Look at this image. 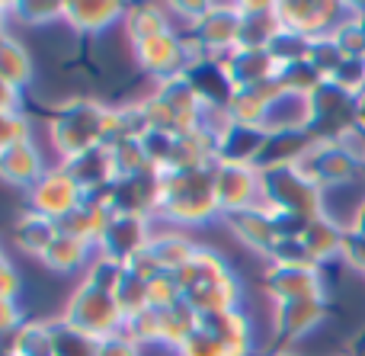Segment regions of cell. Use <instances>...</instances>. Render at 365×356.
I'll return each mask as SVG.
<instances>
[{"label": "cell", "instance_id": "6da1fadb", "mask_svg": "<svg viewBox=\"0 0 365 356\" xmlns=\"http://www.w3.org/2000/svg\"><path fill=\"white\" fill-rule=\"evenodd\" d=\"M160 218L173 228H199L221 218L215 199V167H192V171L164 173V205Z\"/></svg>", "mask_w": 365, "mask_h": 356}, {"label": "cell", "instance_id": "7a4b0ae2", "mask_svg": "<svg viewBox=\"0 0 365 356\" xmlns=\"http://www.w3.org/2000/svg\"><path fill=\"white\" fill-rule=\"evenodd\" d=\"M109 106L93 96H68L48 116V145L58 151V161L100 148L106 141Z\"/></svg>", "mask_w": 365, "mask_h": 356}, {"label": "cell", "instance_id": "3957f363", "mask_svg": "<svg viewBox=\"0 0 365 356\" xmlns=\"http://www.w3.org/2000/svg\"><path fill=\"white\" fill-rule=\"evenodd\" d=\"M58 318L64 325L77 327V331L90 334L93 340H106L113 334H122V327H125V318H122L119 305H115L113 289L100 286V283L87 280V276L74 286V293L68 295Z\"/></svg>", "mask_w": 365, "mask_h": 356}, {"label": "cell", "instance_id": "277c9868", "mask_svg": "<svg viewBox=\"0 0 365 356\" xmlns=\"http://www.w3.org/2000/svg\"><path fill=\"white\" fill-rule=\"evenodd\" d=\"M263 205L269 212L317 218L324 215V193L298 171V164L263 167Z\"/></svg>", "mask_w": 365, "mask_h": 356}, {"label": "cell", "instance_id": "5b68a950", "mask_svg": "<svg viewBox=\"0 0 365 356\" xmlns=\"http://www.w3.org/2000/svg\"><path fill=\"white\" fill-rule=\"evenodd\" d=\"M132 58H135V68L141 74H148L154 83L167 81V77H177L186 74L195 61H202V49L195 45L192 36H182V32L170 29L164 36H154L148 42L132 45Z\"/></svg>", "mask_w": 365, "mask_h": 356}, {"label": "cell", "instance_id": "8992f818", "mask_svg": "<svg viewBox=\"0 0 365 356\" xmlns=\"http://www.w3.org/2000/svg\"><path fill=\"white\" fill-rule=\"evenodd\" d=\"M215 199L221 215L263 205V173L257 164H215Z\"/></svg>", "mask_w": 365, "mask_h": 356}, {"label": "cell", "instance_id": "52a82bcc", "mask_svg": "<svg viewBox=\"0 0 365 356\" xmlns=\"http://www.w3.org/2000/svg\"><path fill=\"white\" fill-rule=\"evenodd\" d=\"M83 203V190L74 183L68 171L61 164L48 167V171L38 177L36 186L26 190V209L38 212V215L51 218V222H61L68 212H74Z\"/></svg>", "mask_w": 365, "mask_h": 356}, {"label": "cell", "instance_id": "ba28073f", "mask_svg": "<svg viewBox=\"0 0 365 356\" xmlns=\"http://www.w3.org/2000/svg\"><path fill=\"white\" fill-rule=\"evenodd\" d=\"M151 238H154V218L115 212L113 222H109V228L103 231L100 244H96V257L125 267L132 257H138L141 250H148Z\"/></svg>", "mask_w": 365, "mask_h": 356}, {"label": "cell", "instance_id": "9c48e42d", "mask_svg": "<svg viewBox=\"0 0 365 356\" xmlns=\"http://www.w3.org/2000/svg\"><path fill=\"white\" fill-rule=\"evenodd\" d=\"M160 205H164V173L158 167L138 173V177H125L113 183V209L125 212V215L141 218H160Z\"/></svg>", "mask_w": 365, "mask_h": 356}, {"label": "cell", "instance_id": "30bf717a", "mask_svg": "<svg viewBox=\"0 0 365 356\" xmlns=\"http://www.w3.org/2000/svg\"><path fill=\"white\" fill-rule=\"evenodd\" d=\"M195 39V45L202 49L205 58H225L227 51H234L240 45V13L237 4H212L208 13L195 23V29L189 32Z\"/></svg>", "mask_w": 365, "mask_h": 356}, {"label": "cell", "instance_id": "8fae6325", "mask_svg": "<svg viewBox=\"0 0 365 356\" xmlns=\"http://www.w3.org/2000/svg\"><path fill=\"white\" fill-rule=\"evenodd\" d=\"M272 337L282 340L285 347L298 344L311 331L324 325L327 305L324 299H298V302H272Z\"/></svg>", "mask_w": 365, "mask_h": 356}, {"label": "cell", "instance_id": "7c38bea8", "mask_svg": "<svg viewBox=\"0 0 365 356\" xmlns=\"http://www.w3.org/2000/svg\"><path fill=\"white\" fill-rule=\"evenodd\" d=\"M263 286L272 302L324 299L321 267H266Z\"/></svg>", "mask_w": 365, "mask_h": 356}, {"label": "cell", "instance_id": "4fadbf2b", "mask_svg": "<svg viewBox=\"0 0 365 356\" xmlns=\"http://www.w3.org/2000/svg\"><path fill=\"white\" fill-rule=\"evenodd\" d=\"M128 4L115 0H71L64 4V26L81 36H103L113 26H122Z\"/></svg>", "mask_w": 365, "mask_h": 356}, {"label": "cell", "instance_id": "5bb4252c", "mask_svg": "<svg viewBox=\"0 0 365 356\" xmlns=\"http://www.w3.org/2000/svg\"><path fill=\"white\" fill-rule=\"evenodd\" d=\"M221 68L227 71V77L234 81L237 90H250L259 83L279 77V61L269 55V49H234L225 58H218Z\"/></svg>", "mask_w": 365, "mask_h": 356}, {"label": "cell", "instance_id": "9a60e30c", "mask_svg": "<svg viewBox=\"0 0 365 356\" xmlns=\"http://www.w3.org/2000/svg\"><path fill=\"white\" fill-rule=\"evenodd\" d=\"M48 171L45 164L42 148L32 141H23V145H13L6 151H0V183L13 186V190H29V186L38 183V177Z\"/></svg>", "mask_w": 365, "mask_h": 356}, {"label": "cell", "instance_id": "2e32d148", "mask_svg": "<svg viewBox=\"0 0 365 356\" xmlns=\"http://www.w3.org/2000/svg\"><path fill=\"white\" fill-rule=\"evenodd\" d=\"M237 13H240L237 49H269L272 39L285 29L282 19H279V4L250 0V4H237Z\"/></svg>", "mask_w": 365, "mask_h": 356}, {"label": "cell", "instance_id": "e0dca14e", "mask_svg": "<svg viewBox=\"0 0 365 356\" xmlns=\"http://www.w3.org/2000/svg\"><path fill=\"white\" fill-rule=\"evenodd\" d=\"M186 77H189V83H192V90L199 93L202 106L227 113V103L234 100L237 87H234V81L227 77V71L221 68V61H215V58H202V61H195L192 68L186 71Z\"/></svg>", "mask_w": 365, "mask_h": 356}, {"label": "cell", "instance_id": "ac0fdd59", "mask_svg": "<svg viewBox=\"0 0 365 356\" xmlns=\"http://www.w3.org/2000/svg\"><path fill=\"white\" fill-rule=\"evenodd\" d=\"M227 225V231L234 235V241H240L247 250H257V254H269L272 244L279 241L276 225H272L269 209L257 205V209H244V212H231V215H221Z\"/></svg>", "mask_w": 365, "mask_h": 356}, {"label": "cell", "instance_id": "d6986e66", "mask_svg": "<svg viewBox=\"0 0 365 356\" xmlns=\"http://www.w3.org/2000/svg\"><path fill=\"white\" fill-rule=\"evenodd\" d=\"M58 164L64 167V171L74 177V183L83 190V196H90V193H100L106 190V186L115 183V171H113V154H109V148H90V151L77 154V158H64L58 161Z\"/></svg>", "mask_w": 365, "mask_h": 356}, {"label": "cell", "instance_id": "ffe728a7", "mask_svg": "<svg viewBox=\"0 0 365 356\" xmlns=\"http://www.w3.org/2000/svg\"><path fill=\"white\" fill-rule=\"evenodd\" d=\"M202 327L227 350V356H253V325L244 315V308H231V312L205 315Z\"/></svg>", "mask_w": 365, "mask_h": 356}, {"label": "cell", "instance_id": "44dd1931", "mask_svg": "<svg viewBox=\"0 0 365 356\" xmlns=\"http://www.w3.org/2000/svg\"><path fill=\"white\" fill-rule=\"evenodd\" d=\"M113 215H115V212L109 209L106 203H96V199L83 196V203L58 222V235L77 238V241L96 248V244H100V238H103V231H106L109 222H113Z\"/></svg>", "mask_w": 365, "mask_h": 356}, {"label": "cell", "instance_id": "7402d4cb", "mask_svg": "<svg viewBox=\"0 0 365 356\" xmlns=\"http://www.w3.org/2000/svg\"><path fill=\"white\" fill-rule=\"evenodd\" d=\"M182 299H186L202 318H205V315H218V312H231V308H240V302H244V280L234 273V276H227V280L189 289Z\"/></svg>", "mask_w": 365, "mask_h": 356}, {"label": "cell", "instance_id": "603a6c76", "mask_svg": "<svg viewBox=\"0 0 365 356\" xmlns=\"http://www.w3.org/2000/svg\"><path fill=\"white\" fill-rule=\"evenodd\" d=\"M173 29V16L164 4H128L125 16H122V32H125L128 45L148 42L154 36H164Z\"/></svg>", "mask_w": 365, "mask_h": 356}, {"label": "cell", "instance_id": "cb8c5ba5", "mask_svg": "<svg viewBox=\"0 0 365 356\" xmlns=\"http://www.w3.org/2000/svg\"><path fill=\"white\" fill-rule=\"evenodd\" d=\"M266 145V132L247 128L227 119V126L218 135V161L225 164H257Z\"/></svg>", "mask_w": 365, "mask_h": 356}, {"label": "cell", "instance_id": "d4e9b609", "mask_svg": "<svg viewBox=\"0 0 365 356\" xmlns=\"http://www.w3.org/2000/svg\"><path fill=\"white\" fill-rule=\"evenodd\" d=\"M93 260H96V248L77 241V238L58 235L55 244L48 248V254L38 263L55 276H77V273H87V270L93 267Z\"/></svg>", "mask_w": 365, "mask_h": 356}, {"label": "cell", "instance_id": "484cf974", "mask_svg": "<svg viewBox=\"0 0 365 356\" xmlns=\"http://www.w3.org/2000/svg\"><path fill=\"white\" fill-rule=\"evenodd\" d=\"M55 238H58V222L38 215V212L26 209V212H19L16 222H13V244H16L26 257L42 260V257L48 254V248L55 244Z\"/></svg>", "mask_w": 365, "mask_h": 356}, {"label": "cell", "instance_id": "4316f807", "mask_svg": "<svg viewBox=\"0 0 365 356\" xmlns=\"http://www.w3.org/2000/svg\"><path fill=\"white\" fill-rule=\"evenodd\" d=\"M195 250H199V244L189 235H182L180 228H160V231L154 228V238L148 244V254L158 260V267L164 273H180L195 257Z\"/></svg>", "mask_w": 365, "mask_h": 356}, {"label": "cell", "instance_id": "83f0119b", "mask_svg": "<svg viewBox=\"0 0 365 356\" xmlns=\"http://www.w3.org/2000/svg\"><path fill=\"white\" fill-rule=\"evenodd\" d=\"M0 77L10 87H16L19 93H26L29 83L36 81V61H32L26 42L19 36H13V32L0 36Z\"/></svg>", "mask_w": 365, "mask_h": 356}, {"label": "cell", "instance_id": "f1b7e54d", "mask_svg": "<svg viewBox=\"0 0 365 356\" xmlns=\"http://www.w3.org/2000/svg\"><path fill=\"white\" fill-rule=\"evenodd\" d=\"M173 276L180 280L182 295H186L189 289H195V286H205V283L227 280V276H234V270H231V263L225 260V254H221V250H215V248H202V244H199L195 257L180 270V273H173Z\"/></svg>", "mask_w": 365, "mask_h": 356}, {"label": "cell", "instance_id": "f546056e", "mask_svg": "<svg viewBox=\"0 0 365 356\" xmlns=\"http://www.w3.org/2000/svg\"><path fill=\"white\" fill-rule=\"evenodd\" d=\"M304 248H308V254L314 257V263L321 267V263L334 260L336 254H343V241H346V231L340 228V225L334 222V218L327 215H317L308 222V228H304L302 235Z\"/></svg>", "mask_w": 365, "mask_h": 356}, {"label": "cell", "instance_id": "4dcf8cb0", "mask_svg": "<svg viewBox=\"0 0 365 356\" xmlns=\"http://www.w3.org/2000/svg\"><path fill=\"white\" fill-rule=\"evenodd\" d=\"M199 327H202V315L182 299V302H177V305H170V308L160 312V347H167V350L177 353L180 347L199 331Z\"/></svg>", "mask_w": 365, "mask_h": 356}, {"label": "cell", "instance_id": "1f68e13d", "mask_svg": "<svg viewBox=\"0 0 365 356\" xmlns=\"http://www.w3.org/2000/svg\"><path fill=\"white\" fill-rule=\"evenodd\" d=\"M0 350L13 356H55V337H51V321H29L0 344Z\"/></svg>", "mask_w": 365, "mask_h": 356}, {"label": "cell", "instance_id": "d6a6232c", "mask_svg": "<svg viewBox=\"0 0 365 356\" xmlns=\"http://www.w3.org/2000/svg\"><path fill=\"white\" fill-rule=\"evenodd\" d=\"M227 119L247 128H259L266 132V119H269V103L257 93V90H237L234 100L227 103Z\"/></svg>", "mask_w": 365, "mask_h": 356}, {"label": "cell", "instance_id": "836d02e7", "mask_svg": "<svg viewBox=\"0 0 365 356\" xmlns=\"http://www.w3.org/2000/svg\"><path fill=\"white\" fill-rule=\"evenodd\" d=\"M113 295H115V305H119L122 318H135V315H141L148 305V283L141 280V276H135L128 267H122L119 280H115L113 286Z\"/></svg>", "mask_w": 365, "mask_h": 356}, {"label": "cell", "instance_id": "e575fe53", "mask_svg": "<svg viewBox=\"0 0 365 356\" xmlns=\"http://www.w3.org/2000/svg\"><path fill=\"white\" fill-rule=\"evenodd\" d=\"M10 16L13 23L38 29V26L64 23V4H58V0H19V4H10Z\"/></svg>", "mask_w": 365, "mask_h": 356}, {"label": "cell", "instance_id": "d590c367", "mask_svg": "<svg viewBox=\"0 0 365 356\" xmlns=\"http://www.w3.org/2000/svg\"><path fill=\"white\" fill-rule=\"evenodd\" d=\"M51 337H55V356H96L100 350V340L64 325L61 318H51Z\"/></svg>", "mask_w": 365, "mask_h": 356}, {"label": "cell", "instance_id": "8d00e7d4", "mask_svg": "<svg viewBox=\"0 0 365 356\" xmlns=\"http://www.w3.org/2000/svg\"><path fill=\"white\" fill-rule=\"evenodd\" d=\"M109 154H113L115 180L138 177V173L151 171V161H148V151H145L141 141H119V145L109 148Z\"/></svg>", "mask_w": 365, "mask_h": 356}, {"label": "cell", "instance_id": "74e56055", "mask_svg": "<svg viewBox=\"0 0 365 356\" xmlns=\"http://www.w3.org/2000/svg\"><path fill=\"white\" fill-rule=\"evenodd\" d=\"M311 42L314 39H304L292 29H282L269 45V55L279 61V68L285 64H295V61H308V51H311Z\"/></svg>", "mask_w": 365, "mask_h": 356}, {"label": "cell", "instance_id": "f35d334b", "mask_svg": "<svg viewBox=\"0 0 365 356\" xmlns=\"http://www.w3.org/2000/svg\"><path fill=\"white\" fill-rule=\"evenodd\" d=\"M266 260H269V267H317L302 238H279L266 254Z\"/></svg>", "mask_w": 365, "mask_h": 356}, {"label": "cell", "instance_id": "ab89813d", "mask_svg": "<svg viewBox=\"0 0 365 356\" xmlns=\"http://www.w3.org/2000/svg\"><path fill=\"white\" fill-rule=\"evenodd\" d=\"M122 331H125L138 347H160V312L158 308H145L141 315L128 318Z\"/></svg>", "mask_w": 365, "mask_h": 356}, {"label": "cell", "instance_id": "60d3db41", "mask_svg": "<svg viewBox=\"0 0 365 356\" xmlns=\"http://www.w3.org/2000/svg\"><path fill=\"white\" fill-rule=\"evenodd\" d=\"M177 302H182V286L173 273H160L158 280L148 283V305L151 308L164 312V308L177 305Z\"/></svg>", "mask_w": 365, "mask_h": 356}, {"label": "cell", "instance_id": "b9f144b4", "mask_svg": "<svg viewBox=\"0 0 365 356\" xmlns=\"http://www.w3.org/2000/svg\"><path fill=\"white\" fill-rule=\"evenodd\" d=\"M32 119L26 113H4L0 116V151L13 145H23V141H32Z\"/></svg>", "mask_w": 365, "mask_h": 356}, {"label": "cell", "instance_id": "7bdbcfd3", "mask_svg": "<svg viewBox=\"0 0 365 356\" xmlns=\"http://www.w3.org/2000/svg\"><path fill=\"white\" fill-rule=\"evenodd\" d=\"M23 295V276L19 267L13 263V257L6 250H0V299H16Z\"/></svg>", "mask_w": 365, "mask_h": 356}, {"label": "cell", "instance_id": "ee69618b", "mask_svg": "<svg viewBox=\"0 0 365 356\" xmlns=\"http://www.w3.org/2000/svg\"><path fill=\"white\" fill-rule=\"evenodd\" d=\"M177 356H227V350L205 331V327H199V331L177 350Z\"/></svg>", "mask_w": 365, "mask_h": 356}, {"label": "cell", "instance_id": "f6af8a7d", "mask_svg": "<svg viewBox=\"0 0 365 356\" xmlns=\"http://www.w3.org/2000/svg\"><path fill=\"white\" fill-rule=\"evenodd\" d=\"M26 325V312L16 299H0V344L10 340Z\"/></svg>", "mask_w": 365, "mask_h": 356}, {"label": "cell", "instance_id": "bcb514c9", "mask_svg": "<svg viewBox=\"0 0 365 356\" xmlns=\"http://www.w3.org/2000/svg\"><path fill=\"white\" fill-rule=\"evenodd\" d=\"M141 350H145V347H138L125 331H122V334H113V337L100 340L96 356H145Z\"/></svg>", "mask_w": 365, "mask_h": 356}, {"label": "cell", "instance_id": "7dc6e473", "mask_svg": "<svg viewBox=\"0 0 365 356\" xmlns=\"http://www.w3.org/2000/svg\"><path fill=\"white\" fill-rule=\"evenodd\" d=\"M4 113H23V93L0 77V116Z\"/></svg>", "mask_w": 365, "mask_h": 356}, {"label": "cell", "instance_id": "c3c4849f", "mask_svg": "<svg viewBox=\"0 0 365 356\" xmlns=\"http://www.w3.org/2000/svg\"><path fill=\"white\" fill-rule=\"evenodd\" d=\"M10 23H13L10 4H0V36H6V32H10Z\"/></svg>", "mask_w": 365, "mask_h": 356}, {"label": "cell", "instance_id": "681fc988", "mask_svg": "<svg viewBox=\"0 0 365 356\" xmlns=\"http://www.w3.org/2000/svg\"><path fill=\"white\" fill-rule=\"evenodd\" d=\"M263 356H302V353L289 350V347H279V350H269V353H263Z\"/></svg>", "mask_w": 365, "mask_h": 356}, {"label": "cell", "instance_id": "f907efd6", "mask_svg": "<svg viewBox=\"0 0 365 356\" xmlns=\"http://www.w3.org/2000/svg\"><path fill=\"white\" fill-rule=\"evenodd\" d=\"M0 356H13V353H6V350H0Z\"/></svg>", "mask_w": 365, "mask_h": 356}]
</instances>
